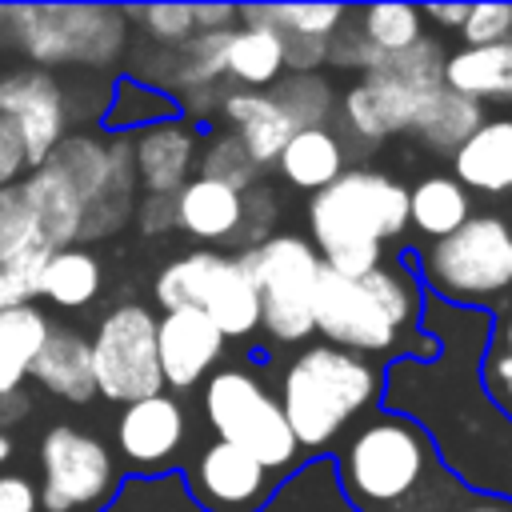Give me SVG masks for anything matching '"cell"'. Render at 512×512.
<instances>
[{"label": "cell", "mask_w": 512, "mask_h": 512, "mask_svg": "<svg viewBox=\"0 0 512 512\" xmlns=\"http://www.w3.org/2000/svg\"><path fill=\"white\" fill-rule=\"evenodd\" d=\"M272 96L280 100V108L296 120V128H328L332 112H336V96L332 84L320 72H288Z\"/></svg>", "instance_id": "34"}, {"label": "cell", "mask_w": 512, "mask_h": 512, "mask_svg": "<svg viewBox=\"0 0 512 512\" xmlns=\"http://www.w3.org/2000/svg\"><path fill=\"white\" fill-rule=\"evenodd\" d=\"M184 440H188V416L172 392L124 404L116 416V452L132 472H160L176 464Z\"/></svg>", "instance_id": "14"}, {"label": "cell", "mask_w": 512, "mask_h": 512, "mask_svg": "<svg viewBox=\"0 0 512 512\" xmlns=\"http://www.w3.org/2000/svg\"><path fill=\"white\" fill-rule=\"evenodd\" d=\"M480 124H484L480 100H468V96L452 92L448 84H440V88L424 100L412 136H420V140H424L428 148H436V152H452V156H456V148H460Z\"/></svg>", "instance_id": "29"}, {"label": "cell", "mask_w": 512, "mask_h": 512, "mask_svg": "<svg viewBox=\"0 0 512 512\" xmlns=\"http://www.w3.org/2000/svg\"><path fill=\"white\" fill-rule=\"evenodd\" d=\"M480 380H484V392L492 396V404L512 420V316H504L492 328V340L480 360Z\"/></svg>", "instance_id": "38"}, {"label": "cell", "mask_w": 512, "mask_h": 512, "mask_svg": "<svg viewBox=\"0 0 512 512\" xmlns=\"http://www.w3.org/2000/svg\"><path fill=\"white\" fill-rule=\"evenodd\" d=\"M196 308L204 316H212V324L228 336V340H244L252 336L260 324H264V304H260V288H256V276L252 268L244 264V256L236 252H220L212 272H208V284L196 300Z\"/></svg>", "instance_id": "18"}, {"label": "cell", "mask_w": 512, "mask_h": 512, "mask_svg": "<svg viewBox=\"0 0 512 512\" xmlns=\"http://www.w3.org/2000/svg\"><path fill=\"white\" fill-rule=\"evenodd\" d=\"M240 256L260 288V304H264L260 328L276 344L308 340L316 332V288L324 276V260L316 244L296 232H276Z\"/></svg>", "instance_id": "8"}, {"label": "cell", "mask_w": 512, "mask_h": 512, "mask_svg": "<svg viewBox=\"0 0 512 512\" xmlns=\"http://www.w3.org/2000/svg\"><path fill=\"white\" fill-rule=\"evenodd\" d=\"M336 472L356 512H404L448 464L412 416L376 408L336 444Z\"/></svg>", "instance_id": "2"}, {"label": "cell", "mask_w": 512, "mask_h": 512, "mask_svg": "<svg viewBox=\"0 0 512 512\" xmlns=\"http://www.w3.org/2000/svg\"><path fill=\"white\" fill-rule=\"evenodd\" d=\"M424 296L408 264L384 260L368 276H340L324 268L316 288V332L324 344L348 348L356 356H432V344L420 336Z\"/></svg>", "instance_id": "1"}, {"label": "cell", "mask_w": 512, "mask_h": 512, "mask_svg": "<svg viewBox=\"0 0 512 512\" xmlns=\"http://www.w3.org/2000/svg\"><path fill=\"white\" fill-rule=\"evenodd\" d=\"M68 104H72L68 88L48 68L16 64V68L0 72V116L20 128L32 168H40L68 136V128H72Z\"/></svg>", "instance_id": "11"}, {"label": "cell", "mask_w": 512, "mask_h": 512, "mask_svg": "<svg viewBox=\"0 0 512 512\" xmlns=\"http://www.w3.org/2000/svg\"><path fill=\"white\" fill-rule=\"evenodd\" d=\"M288 76L284 40L264 24H240L228 44V80L232 88L272 92Z\"/></svg>", "instance_id": "26"}, {"label": "cell", "mask_w": 512, "mask_h": 512, "mask_svg": "<svg viewBox=\"0 0 512 512\" xmlns=\"http://www.w3.org/2000/svg\"><path fill=\"white\" fill-rule=\"evenodd\" d=\"M200 176L216 180V184H228L236 192H248V188H256L260 164L252 160V152L244 148V140L232 128L216 124L200 144Z\"/></svg>", "instance_id": "33"}, {"label": "cell", "mask_w": 512, "mask_h": 512, "mask_svg": "<svg viewBox=\"0 0 512 512\" xmlns=\"http://www.w3.org/2000/svg\"><path fill=\"white\" fill-rule=\"evenodd\" d=\"M452 176L468 192L508 196L512 192V116L484 120L452 156Z\"/></svg>", "instance_id": "22"}, {"label": "cell", "mask_w": 512, "mask_h": 512, "mask_svg": "<svg viewBox=\"0 0 512 512\" xmlns=\"http://www.w3.org/2000/svg\"><path fill=\"white\" fill-rule=\"evenodd\" d=\"M32 384H40L44 392L68 404H88L92 396H100L96 364H92V336H80L68 324H52V336L32 364Z\"/></svg>", "instance_id": "21"}, {"label": "cell", "mask_w": 512, "mask_h": 512, "mask_svg": "<svg viewBox=\"0 0 512 512\" xmlns=\"http://www.w3.org/2000/svg\"><path fill=\"white\" fill-rule=\"evenodd\" d=\"M200 412L216 440L244 448L272 472L292 468L300 456V440L284 416L280 392H272L268 380L244 364H224L204 380Z\"/></svg>", "instance_id": "6"}, {"label": "cell", "mask_w": 512, "mask_h": 512, "mask_svg": "<svg viewBox=\"0 0 512 512\" xmlns=\"http://www.w3.org/2000/svg\"><path fill=\"white\" fill-rule=\"evenodd\" d=\"M136 224L144 236H156V232H168L176 228V196L164 200V196H144L140 208H136Z\"/></svg>", "instance_id": "43"}, {"label": "cell", "mask_w": 512, "mask_h": 512, "mask_svg": "<svg viewBox=\"0 0 512 512\" xmlns=\"http://www.w3.org/2000/svg\"><path fill=\"white\" fill-rule=\"evenodd\" d=\"M424 284L452 304H496L512 288V216L480 212L420 252Z\"/></svg>", "instance_id": "7"}, {"label": "cell", "mask_w": 512, "mask_h": 512, "mask_svg": "<svg viewBox=\"0 0 512 512\" xmlns=\"http://www.w3.org/2000/svg\"><path fill=\"white\" fill-rule=\"evenodd\" d=\"M132 148H136V180L144 196L172 200L200 176V136L196 124L184 116L136 132Z\"/></svg>", "instance_id": "15"}, {"label": "cell", "mask_w": 512, "mask_h": 512, "mask_svg": "<svg viewBox=\"0 0 512 512\" xmlns=\"http://www.w3.org/2000/svg\"><path fill=\"white\" fill-rule=\"evenodd\" d=\"M28 416V396L24 392H8V396H0V428L8 432L12 424H20Z\"/></svg>", "instance_id": "45"}, {"label": "cell", "mask_w": 512, "mask_h": 512, "mask_svg": "<svg viewBox=\"0 0 512 512\" xmlns=\"http://www.w3.org/2000/svg\"><path fill=\"white\" fill-rule=\"evenodd\" d=\"M40 508V488L16 472H0V512H36Z\"/></svg>", "instance_id": "42"}, {"label": "cell", "mask_w": 512, "mask_h": 512, "mask_svg": "<svg viewBox=\"0 0 512 512\" xmlns=\"http://www.w3.org/2000/svg\"><path fill=\"white\" fill-rule=\"evenodd\" d=\"M348 20V8L340 4H252L240 8V24H264L284 40L288 52V72H316L340 24Z\"/></svg>", "instance_id": "16"}, {"label": "cell", "mask_w": 512, "mask_h": 512, "mask_svg": "<svg viewBox=\"0 0 512 512\" xmlns=\"http://www.w3.org/2000/svg\"><path fill=\"white\" fill-rule=\"evenodd\" d=\"M28 252H52L40 236V224L32 216V204L24 188H0V260H16Z\"/></svg>", "instance_id": "36"}, {"label": "cell", "mask_w": 512, "mask_h": 512, "mask_svg": "<svg viewBox=\"0 0 512 512\" xmlns=\"http://www.w3.org/2000/svg\"><path fill=\"white\" fill-rule=\"evenodd\" d=\"M412 224V188L380 168H348L332 188L308 196V236L324 268L368 276L380 268L384 244Z\"/></svg>", "instance_id": "3"}, {"label": "cell", "mask_w": 512, "mask_h": 512, "mask_svg": "<svg viewBox=\"0 0 512 512\" xmlns=\"http://www.w3.org/2000/svg\"><path fill=\"white\" fill-rule=\"evenodd\" d=\"M4 16H8V8H0V28H4Z\"/></svg>", "instance_id": "47"}, {"label": "cell", "mask_w": 512, "mask_h": 512, "mask_svg": "<svg viewBox=\"0 0 512 512\" xmlns=\"http://www.w3.org/2000/svg\"><path fill=\"white\" fill-rule=\"evenodd\" d=\"M176 228L204 244H236L244 228V192L196 176L176 196Z\"/></svg>", "instance_id": "23"}, {"label": "cell", "mask_w": 512, "mask_h": 512, "mask_svg": "<svg viewBox=\"0 0 512 512\" xmlns=\"http://www.w3.org/2000/svg\"><path fill=\"white\" fill-rule=\"evenodd\" d=\"M276 476L244 448L212 440L188 464V492L204 512H260L276 492Z\"/></svg>", "instance_id": "12"}, {"label": "cell", "mask_w": 512, "mask_h": 512, "mask_svg": "<svg viewBox=\"0 0 512 512\" xmlns=\"http://www.w3.org/2000/svg\"><path fill=\"white\" fill-rule=\"evenodd\" d=\"M128 12L96 4H24L8 8L4 36L36 68H104L128 48Z\"/></svg>", "instance_id": "5"}, {"label": "cell", "mask_w": 512, "mask_h": 512, "mask_svg": "<svg viewBox=\"0 0 512 512\" xmlns=\"http://www.w3.org/2000/svg\"><path fill=\"white\" fill-rule=\"evenodd\" d=\"M36 460H40V508L44 512L100 508L120 484L112 448L76 424H52L40 436Z\"/></svg>", "instance_id": "10"}, {"label": "cell", "mask_w": 512, "mask_h": 512, "mask_svg": "<svg viewBox=\"0 0 512 512\" xmlns=\"http://www.w3.org/2000/svg\"><path fill=\"white\" fill-rule=\"evenodd\" d=\"M444 84L468 100L512 96V40L500 44H464L444 64Z\"/></svg>", "instance_id": "27"}, {"label": "cell", "mask_w": 512, "mask_h": 512, "mask_svg": "<svg viewBox=\"0 0 512 512\" xmlns=\"http://www.w3.org/2000/svg\"><path fill=\"white\" fill-rule=\"evenodd\" d=\"M220 124L244 140V148L252 152V160L260 168H276L288 140L300 132L296 120L280 108V100L272 92H248V88H228Z\"/></svg>", "instance_id": "19"}, {"label": "cell", "mask_w": 512, "mask_h": 512, "mask_svg": "<svg viewBox=\"0 0 512 512\" xmlns=\"http://www.w3.org/2000/svg\"><path fill=\"white\" fill-rule=\"evenodd\" d=\"M100 284H104L100 256L88 252V248H64V252H52V260L44 268V280H40V296L52 308L76 312V308H88L100 296Z\"/></svg>", "instance_id": "30"}, {"label": "cell", "mask_w": 512, "mask_h": 512, "mask_svg": "<svg viewBox=\"0 0 512 512\" xmlns=\"http://www.w3.org/2000/svg\"><path fill=\"white\" fill-rule=\"evenodd\" d=\"M24 196L32 204V216L40 224V236L52 252H64V248H80L84 240V220H88V208H84V196L76 192V184L56 168V164H40L24 176Z\"/></svg>", "instance_id": "20"}, {"label": "cell", "mask_w": 512, "mask_h": 512, "mask_svg": "<svg viewBox=\"0 0 512 512\" xmlns=\"http://www.w3.org/2000/svg\"><path fill=\"white\" fill-rule=\"evenodd\" d=\"M352 24L364 36V44L376 52V64L388 56H400L408 48H416L428 32H424V8L412 4H368V8H352Z\"/></svg>", "instance_id": "31"}, {"label": "cell", "mask_w": 512, "mask_h": 512, "mask_svg": "<svg viewBox=\"0 0 512 512\" xmlns=\"http://www.w3.org/2000/svg\"><path fill=\"white\" fill-rule=\"evenodd\" d=\"M460 36H464V44L512 40V4H472V16Z\"/></svg>", "instance_id": "40"}, {"label": "cell", "mask_w": 512, "mask_h": 512, "mask_svg": "<svg viewBox=\"0 0 512 512\" xmlns=\"http://www.w3.org/2000/svg\"><path fill=\"white\" fill-rule=\"evenodd\" d=\"M404 512H512V496H496V492H480L468 488L452 468L420 496L412 500Z\"/></svg>", "instance_id": "37"}, {"label": "cell", "mask_w": 512, "mask_h": 512, "mask_svg": "<svg viewBox=\"0 0 512 512\" xmlns=\"http://www.w3.org/2000/svg\"><path fill=\"white\" fill-rule=\"evenodd\" d=\"M468 16H472V4H428L424 8V20L444 24V28H456V32H464Z\"/></svg>", "instance_id": "44"}, {"label": "cell", "mask_w": 512, "mask_h": 512, "mask_svg": "<svg viewBox=\"0 0 512 512\" xmlns=\"http://www.w3.org/2000/svg\"><path fill=\"white\" fill-rule=\"evenodd\" d=\"M32 172L28 164V148H24V136L12 120L0 116V188H16L24 184V176Z\"/></svg>", "instance_id": "41"}, {"label": "cell", "mask_w": 512, "mask_h": 512, "mask_svg": "<svg viewBox=\"0 0 512 512\" xmlns=\"http://www.w3.org/2000/svg\"><path fill=\"white\" fill-rule=\"evenodd\" d=\"M224 344H228V336L200 308L164 312L160 316V368H164V384L172 392H188V388L204 384L216 372V364L224 356Z\"/></svg>", "instance_id": "17"}, {"label": "cell", "mask_w": 512, "mask_h": 512, "mask_svg": "<svg viewBox=\"0 0 512 512\" xmlns=\"http://www.w3.org/2000/svg\"><path fill=\"white\" fill-rule=\"evenodd\" d=\"M436 88H420V84H408L404 76L388 72V68H376V72H364L340 100V120H344V132L356 136L360 144H380L384 136H396V132H412L416 128V116L424 108V100L432 96Z\"/></svg>", "instance_id": "13"}, {"label": "cell", "mask_w": 512, "mask_h": 512, "mask_svg": "<svg viewBox=\"0 0 512 512\" xmlns=\"http://www.w3.org/2000/svg\"><path fill=\"white\" fill-rule=\"evenodd\" d=\"M176 116H180L176 96H168V92H160V88H152V84L128 76V80H120L116 92H112V104H108V112H104V128H108L112 136H128L132 128L144 132V128H152V124L176 120Z\"/></svg>", "instance_id": "32"}, {"label": "cell", "mask_w": 512, "mask_h": 512, "mask_svg": "<svg viewBox=\"0 0 512 512\" xmlns=\"http://www.w3.org/2000/svg\"><path fill=\"white\" fill-rule=\"evenodd\" d=\"M472 220V192L456 176H424L412 184V228L432 244Z\"/></svg>", "instance_id": "28"}, {"label": "cell", "mask_w": 512, "mask_h": 512, "mask_svg": "<svg viewBox=\"0 0 512 512\" xmlns=\"http://www.w3.org/2000/svg\"><path fill=\"white\" fill-rule=\"evenodd\" d=\"M344 160H348V148H344V136L332 132V124H328V128H300V132L288 140V148H284L276 172H280L292 188L316 196V192L332 188V184L348 172Z\"/></svg>", "instance_id": "24"}, {"label": "cell", "mask_w": 512, "mask_h": 512, "mask_svg": "<svg viewBox=\"0 0 512 512\" xmlns=\"http://www.w3.org/2000/svg\"><path fill=\"white\" fill-rule=\"evenodd\" d=\"M8 460H12V436H8L4 428H0V468H4Z\"/></svg>", "instance_id": "46"}, {"label": "cell", "mask_w": 512, "mask_h": 512, "mask_svg": "<svg viewBox=\"0 0 512 512\" xmlns=\"http://www.w3.org/2000/svg\"><path fill=\"white\" fill-rule=\"evenodd\" d=\"M272 220H276V196H272V188H268V184L248 188V192H244V228H240L232 252L240 256V252H248V248H256V244H264L268 236H276V232H272Z\"/></svg>", "instance_id": "39"}, {"label": "cell", "mask_w": 512, "mask_h": 512, "mask_svg": "<svg viewBox=\"0 0 512 512\" xmlns=\"http://www.w3.org/2000/svg\"><path fill=\"white\" fill-rule=\"evenodd\" d=\"M128 20L140 24V36L148 48L176 52L200 36L196 24V4H152V8H128Z\"/></svg>", "instance_id": "35"}, {"label": "cell", "mask_w": 512, "mask_h": 512, "mask_svg": "<svg viewBox=\"0 0 512 512\" xmlns=\"http://www.w3.org/2000/svg\"><path fill=\"white\" fill-rule=\"evenodd\" d=\"M48 336H52V320L36 304L0 308V396L24 392Z\"/></svg>", "instance_id": "25"}, {"label": "cell", "mask_w": 512, "mask_h": 512, "mask_svg": "<svg viewBox=\"0 0 512 512\" xmlns=\"http://www.w3.org/2000/svg\"><path fill=\"white\" fill-rule=\"evenodd\" d=\"M384 372L376 360L336 344L300 348L280 372V404L300 440V452H324L340 444L368 412H376Z\"/></svg>", "instance_id": "4"}, {"label": "cell", "mask_w": 512, "mask_h": 512, "mask_svg": "<svg viewBox=\"0 0 512 512\" xmlns=\"http://www.w3.org/2000/svg\"><path fill=\"white\" fill-rule=\"evenodd\" d=\"M92 364L100 396L120 408L160 396L168 384L160 368V320L152 308L136 300L108 308L92 328Z\"/></svg>", "instance_id": "9"}]
</instances>
